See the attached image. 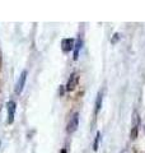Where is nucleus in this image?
<instances>
[{
    "label": "nucleus",
    "mask_w": 145,
    "mask_h": 153,
    "mask_svg": "<svg viewBox=\"0 0 145 153\" xmlns=\"http://www.w3.org/2000/svg\"><path fill=\"white\" fill-rule=\"evenodd\" d=\"M78 126H79V114L75 112V114L71 115L70 120H69V123H67L66 131L69 133V134H72V133L76 130V129H78Z\"/></svg>",
    "instance_id": "f257e3e1"
},
{
    "label": "nucleus",
    "mask_w": 145,
    "mask_h": 153,
    "mask_svg": "<svg viewBox=\"0 0 145 153\" xmlns=\"http://www.w3.org/2000/svg\"><path fill=\"white\" fill-rule=\"evenodd\" d=\"M26 79H27V70H23L21 76H19L17 84H16V88H14V92H16V94H21L22 93L24 85H26Z\"/></svg>",
    "instance_id": "f03ea898"
},
{
    "label": "nucleus",
    "mask_w": 145,
    "mask_h": 153,
    "mask_svg": "<svg viewBox=\"0 0 145 153\" xmlns=\"http://www.w3.org/2000/svg\"><path fill=\"white\" fill-rule=\"evenodd\" d=\"M16 108H17V103L14 101H9L7 103V110H8V123L13 124L14 121V115H16Z\"/></svg>",
    "instance_id": "7ed1b4c3"
},
{
    "label": "nucleus",
    "mask_w": 145,
    "mask_h": 153,
    "mask_svg": "<svg viewBox=\"0 0 145 153\" xmlns=\"http://www.w3.org/2000/svg\"><path fill=\"white\" fill-rule=\"evenodd\" d=\"M75 46V40L74 38H64L61 41V49L64 52H69L71 50H74Z\"/></svg>",
    "instance_id": "20e7f679"
},
{
    "label": "nucleus",
    "mask_w": 145,
    "mask_h": 153,
    "mask_svg": "<svg viewBox=\"0 0 145 153\" xmlns=\"http://www.w3.org/2000/svg\"><path fill=\"white\" fill-rule=\"evenodd\" d=\"M78 82H79V75L76 74V73H72L70 75L69 80H67V83H66V91H69V92H70V91H72V89L76 87Z\"/></svg>",
    "instance_id": "39448f33"
},
{
    "label": "nucleus",
    "mask_w": 145,
    "mask_h": 153,
    "mask_svg": "<svg viewBox=\"0 0 145 153\" xmlns=\"http://www.w3.org/2000/svg\"><path fill=\"white\" fill-rule=\"evenodd\" d=\"M138 131H139V116L138 114H134V119H132V129H131V139H136L138 137Z\"/></svg>",
    "instance_id": "423d86ee"
},
{
    "label": "nucleus",
    "mask_w": 145,
    "mask_h": 153,
    "mask_svg": "<svg viewBox=\"0 0 145 153\" xmlns=\"http://www.w3.org/2000/svg\"><path fill=\"white\" fill-rule=\"evenodd\" d=\"M102 92H99L97 94V100H95V108H94V114H98L101 111V107H102Z\"/></svg>",
    "instance_id": "0eeeda50"
},
{
    "label": "nucleus",
    "mask_w": 145,
    "mask_h": 153,
    "mask_svg": "<svg viewBox=\"0 0 145 153\" xmlns=\"http://www.w3.org/2000/svg\"><path fill=\"white\" fill-rule=\"evenodd\" d=\"M81 45H83V42H81V40L79 38L78 41H76V44L74 46V60L76 61L79 57V52H80V49H81Z\"/></svg>",
    "instance_id": "6e6552de"
},
{
    "label": "nucleus",
    "mask_w": 145,
    "mask_h": 153,
    "mask_svg": "<svg viewBox=\"0 0 145 153\" xmlns=\"http://www.w3.org/2000/svg\"><path fill=\"white\" fill-rule=\"evenodd\" d=\"M99 138H101V133H97L95 139H94V144H93V149H94V151L98 149V146H99Z\"/></svg>",
    "instance_id": "1a4fd4ad"
},
{
    "label": "nucleus",
    "mask_w": 145,
    "mask_h": 153,
    "mask_svg": "<svg viewBox=\"0 0 145 153\" xmlns=\"http://www.w3.org/2000/svg\"><path fill=\"white\" fill-rule=\"evenodd\" d=\"M116 40H117V41H118V35H115V38H113L112 44H115V42H116Z\"/></svg>",
    "instance_id": "9d476101"
},
{
    "label": "nucleus",
    "mask_w": 145,
    "mask_h": 153,
    "mask_svg": "<svg viewBox=\"0 0 145 153\" xmlns=\"http://www.w3.org/2000/svg\"><path fill=\"white\" fill-rule=\"evenodd\" d=\"M60 153H66V149H65V148H64V149H61V152Z\"/></svg>",
    "instance_id": "9b49d317"
}]
</instances>
